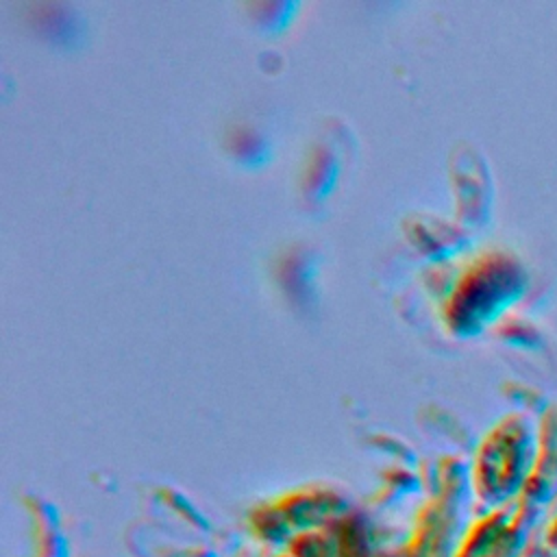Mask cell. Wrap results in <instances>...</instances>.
Wrapping results in <instances>:
<instances>
[{"mask_svg": "<svg viewBox=\"0 0 557 557\" xmlns=\"http://www.w3.org/2000/svg\"><path fill=\"white\" fill-rule=\"evenodd\" d=\"M276 557H294L292 553H281V555H276Z\"/></svg>", "mask_w": 557, "mask_h": 557, "instance_id": "cell-5", "label": "cell"}, {"mask_svg": "<svg viewBox=\"0 0 557 557\" xmlns=\"http://www.w3.org/2000/svg\"><path fill=\"white\" fill-rule=\"evenodd\" d=\"M287 546L294 557H339V540L322 529L307 531Z\"/></svg>", "mask_w": 557, "mask_h": 557, "instance_id": "cell-4", "label": "cell"}, {"mask_svg": "<svg viewBox=\"0 0 557 557\" xmlns=\"http://www.w3.org/2000/svg\"><path fill=\"white\" fill-rule=\"evenodd\" d=\"M500 516L479 522L457 546L455 557H516L518 533Z\"/></svg>", "mask_w": 557, "mask_h": 557, "instance_id": "cell-2", "label": "cell"}, {"mask_svg": "<svg viewBox=\"0 0 557 557\" xmlns=\"http://www.w3.org/2000/svg\"><path fill=\"white\" fill-rule=\"evenodd\" d=\"M455 540H450V529L442 513H426L418 522L405 557H455Z\"/></svg>", "mask_w": 557, "mask_h": 557, "instance_id": "cell-3", "label": "cell"}, {"mask_svg": "<svg viewBox=\"0 0 557 557\" xmlns=\"http://www.w3.org/2000/svg\"><path fill=\"white\" fill-rule=\"evenodd\" d=\"M337 516L339 505L333 500V496H298L259 511L252 518V527L263 542L289 544L298 535L315 531Z\"/></svg>", "mask_w": 557, "mask_h": 557, "instance_id": "cell-1", "label": "cell"}]
</instances>
